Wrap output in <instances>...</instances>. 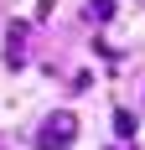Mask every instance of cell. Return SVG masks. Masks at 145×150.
I'll return each instance as SVG.
<instances>
[{"instance_id":"6da1fadb","label":"cell","mask_w":145,"mask_h":150,"mask_svg":"<svg viewBox=\"0 0 145 150\" xmlns=\"http://www.w3.org/2000/svg\"><path fill=\"white\" fill-rule=\"evenodd\" d=\"M72 140H78V114L72 109H52L36 129V150H72Z\"/></svg>"},{"instance_id":"7a4b0ae2","label":"cell","mask_w":145,"mask_h":150,"mask_svg":"<svg viewBox=\"0 0 145 150\" xmlns=\"http://www.w3.org/2000/svg\"><path fill=\"white\" fill-rule=\"evenodd\" d=\"M5 67H26V26H21V21H16L11 31H5Z\"/></svg>"},{"instance_id":"3957f363","label":"cell","mask_w":145,"mask_h":150,"mask_svg":"<svg viewBox=\"0 0 145 150\" xmlns=\"http://www.w3.org/2000/svg\"><path fill=\"white\" fill-rule=\"evenodd\" d=\"M83 16L93 21V26H109V21H114V0H88Z\"/></svg>"},{"instance_id":"277c9868","label":"cell","mask_w":145,"mask_h":150,"mask_svg":"<svg viewBox=\"0 0 145 150\" xmlns=\"http://www.w3.org/2000/svg\"><path fill=\"white\" fill-rule=\"evenodd\" d=\"M114 135L124 140V145H135V114H130V109H119V114H114Z\"/></svg>"},{"instance_id":"5b68a950","label":"cell","mask_w":145,"mask_h":150,"mask_svg":"<svg viewBox=\"0 0 145 150\" xmlns=\"http://www.w3.org/2000/svg\"><path fill=\"white\" fill-rule=\"evenodd\" d=\"M130 150H135V145H130Z\"/></svg>"}]
</instances>
